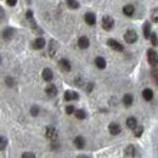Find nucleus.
Instances as JSON below:
<instances>
[{
    "label": "nucleus",
    "mask_w": 158,
    "mask_h": 158,
    "mask_svg": "<svg viewBox=\"0 0 158 158\" xmlns=\"http://www.w3.org/2000/svg\"><path fill=\"white\" fill-rule=\"evenodd\" d=\"M147 60H148V63H150L152 67H157L158 54L153 50V49H150V50L147 51Z\"/></svg>",
    "instance_id": "obj_1"
},
{
    "label": "nucleus",
    "mask_w": 158,
    "mask_h": 158,
    "mask_svg": "<svg viewBox=\"0 0 158 158\" xmlns=\"http://www.w3.org/2000/svg\"><path fill=\"white\" fill-rule=\"evenodd\" d=\"M101 24H102V28L105 31H111L113 28V26H114V20L111 16H103Z\"/></svg>",
    "instance_id": "obj_2"
},
{
    "label": "nucleus",
    "mask_w": 158,
    "mask_h": 158,
    "mask_svg": "<svg viewBox=\"0 0 158 158\" xmlns=\"http://www.w3.org/2000/svg\"><path fill=\"white\" fill-rule=\"evenodd\" d=\"M124 39L128 44H134L138 40V33L133 29H129L125 34H124Z\"/></svg>",
    "instance_id": "obj_3"
},
{
    "label": "nucleus",
    "mask_w": 158,
    "mask_h": 158,
    "mask_svg": "<svg viewBox=\"0 0 158 158\" xmlns=\"http://www.w3.org/2000/svg\"><path fill=\"white\" fill-rule=\"evenodd\" d=\"M107 45L112 49V50H114V51H118V52H120V51H123L124 50V46L119 43V41H117V40L114 39H108V41H107Z\"/></svg>",
    "instance_id": "obj_4"
},
{
    "label": "nucleus",
    "mask_w": 158,
    "mask_h": 158,
    "mask_svg": "<svg viewBox=\"0 0 158 158\" xmlns=\"http://www.w3.org/2000/svg\"><path fill=\"white\" fill-rule=\"evenodd\" d=\"M45 135H46V138L49 139V140H51V141L57 140V136H59L57 130L54 127H48L46 128V131H45Z\"/></svg>",
    "instance_id": "obj_5"
},
{
    "label": "nucleus",
    "mask_w": 158,
    "mask_h": 158,
    "mask_svg": "<svg viewBox=\"0 0 158 158\" xmlns=\"http://www.w3.org/2000/svg\"><path fill=\"white\" fill-rule=\"evenodd\" d=\"M41 77L45 81H51L52 78H54V73L50 68H44L43 69V73H41Z\"/></svg>",
    "instance_id": "obj_6"
},
{
    "label": "nucleus",
    "mask_w": 158,
    "mask_h": 158,
    "mask_svg": "<svg viewBox=\"0 0 158 158\" xmlns=\"http://www.w3.org/2000/svg\"><path fill=\"white\" fill-rule=\"evenodd\" d=\"M108 130H110V133L112 135H118L122 131V128H120V125L118 123H111L110 127H108Z\"/></svg>",
    "instance_id": "obj_7"
},
{
    "label": "nucleus",
    "mask_w": 158,
    "mask_h": 158,
    "mask_svg": "<svg viewBox=\"0 0 158 158\" xmlns=\"http://www.w3.org/2000/svg\"><path fill=\"white\" fill-rule=\"evenodd\" d=\"M59 64H60V68L63 71V72H69L71 71V63H69V61L67 59H62V60H60V62H59Z\"/></svg>",
    "instance_id": "obj_8"
},
{
    "label": "nucleus",
    "mask_w": 158,
    "mask_h": 158,
    "mask_svg": "<svg viewBox=\"0 0 158 158\" xmlns=\"http://www.w3.org/2000/svg\"><path fill=\"white\" fill-rule=\"evenodd\" d=\"M45 91H46V94H48L50 98H54V96L57 95V88H56L54 84H49V85L46 86Z\"/></svg>",
    "instance_id": "obj_9"
},
{
    "label": "nucleus",
    "mask_w": 158,
    "mask_h": 158,
    "mask_svg": "<svg viewBox=\"0 0 158 158\" xmlns=\"http://www.w3.org/2000/svg\"><path fill=\"white\" fill-rule=\"evenodd\" d=\"M14 35H15V31H14L12 28H5L4 32H2V38L5 40L12 39Z\"/></svg>",
    "instance_id": "obj_10"
},
{
    "label": "nucleus",
    "mask_w": 158,
    "mask_h": 158,
    "mask_svg": "<svg viewBox=\"0 0 158 158\" xmlns=\"http://www.w3.org/2000/svg\"><path fill=\"white\" fill-rule=\"evenodd\" d=\"M84 20H85V22H86L89 26H94V24L96 23V16H95L94 14L89 12V14H85Z\"/></svg>",
    "instance_id": "obj_11"
},
{
    "label": "nucleus",
    "mask_w": 158,
    "mask_h": 158,
    "mask_svg": "<svg viewBox=\"0 0 158 158\" xmlns=\"http://www.w3.org/2000/svg\"><path fill=\"white\" fill-rule=\"evenodd\" d=\"M90 45V41L86 37H80L78 39V46L80 49H88Z\"/></svg>",
    "instance_id": "obj_12"
},
{
    "label": "nucleus",
    "mask_w": 158,
    "mask_h": 158,
    "mask_svg": "<svg viewBox=\"0 0 158 158\" xmlns=\"http://www.w3.org/2000/svg\"><path fill=\"white\" fill-rule=\"evenodd\" d=\"M123 12H124V15L125 16H128V17H130V16H133V14L135 12V7L133 6V5H125L124 7H123Z\"/></svg>",
    "instance_id": "obj_13"
},
{
    "label": "nucleus",
    "mask_w": 158,
    "mask_h": 158,
    "mask_svg": "<svg viewBox=\"0 0 158 158\" xmlns=\"http://www.w3.org/2000/svg\"><path fill=\"white\" fill-rule=\"evenodd\" d=\"M79 95L74 91H66L64 93V100L66 101H73V100H78Z\"/></svg>",
    "instance_id": "obj_14"
},
{
    "label": "nucleus",
    "mask_w": 158,
    "mask_h": 158,
    "mask_svg": "<svg viewBox=\"0 0 158 158\" xmlns=\"http://www.w3.org/2000/svg\"><path fill=\"white\" fill-rule=\"evenodd\" d=\"M136 155V150H135V147L134 146H128L125 150H124V156L125 157H134Z\"/></svg>",
    "instance_id": "obj_15"
},
{
    "label": "nucleus",
    "mask_w": 158,
    "mask_h": 158,
    "mask_svg": "<svg viewBox=\"0 0 158 158\" xmlns=\"http://www.w3.org/2000/svg\"><path fill=\"white\" fill-rule=\"evenodd\" d=\"M45 46V40L44 38H37V39L33 41V48L37 49V50H40Z\"/></svg>",
    "instance_id": "obj_16"
},
{
    "label": "nucleus",
    "mask_w": 158,
    "mask_h": 158,
    "mask_svg": "<svg viewBox=\"0 0 158 158\" xmlns=\"http://www.w3.org/2000/svg\"><path fill=\"white\" fill-rule=\"evenodd\" d=\"M74 145H76L77 148L83 150L85 147V140H84V138L83 136H77V138L74 139Z\"/></svg>",
    "instance_id": "obj_17"
},
{
    "label": "nucleus",
    "mask_w": 158,
    "mask_h": 158,
    "mask_svg": "<svg viewBox=\"0 0 158 158\" xmlns=\"http://www.w3.org/2000/svg\"><path fill=\"white\" fill-rule=\"evenodd\" d=\"M142 98L145 101H152L153 99V91L151 89H145L142 91Z\"/></svg>",
    "instance_id": "obj_18"
},
{
    "label": "nucleus",
    "mask_w": 158,
    "mask_h": 158,
    "mask_svg": "<svg viewBox=\"0 0 158 158\" xmlns=\"http://www.w3.org/2000/svg\"><path fill=\"white\" fill-rule=\"evenodd\" d=\"M57 48H59V46H57V43H56L55 40H51V41H50V45H49V54H50L51 57L56 54Z\"/></svg>",
    "instance_id": "obj_19"
},
{
    "label": "nucleus",
    "mask_w": 158,
    "mask_h": 158,
    "mask_svg": "<svg viewBox=\"0 0 158 158\" xmlns=\"http://www.w3.org/2000/svg\"><path fill=\"white\" fill-rule=\"evenodd\" d=\"M142 31H143V37H145L146 39H148L150 35H151V24H150V22H145Z\"/></svg>",
    "instance_id": "obj_20"
},
{
    "label": "nucleus",
    "mask_w": 158,
    "mask_h": 158,
    "mask_svg": "<svg viewBox=\"0 0 158 158\" xmlns=\"http://www.w3.org/2000/svg\"><path fill=\"white\" fill-rule=\"evenodd\" d=\"M133 101H134V98H133L131 94H125V95H124V98H123V103H124L127 107L131 106V105H133Z\"/></svg>",
    "instance_id": "obj_21"
},
{
    "label": "nucleus",
    "mask_w": 158,
    "mask_h": 158,
    "mask_svg": "<svg viewBox=\"0 0 158 158\" xmlns=\"http://www.w3.org/2000/svg\"><path fill=\"white\" fill-rule=\"evenodd\" d=\"M136 125H138V120H136L135 117H129L127 119V127L129 129H134Z\"/></svg>",
    "instance_id": "obj_22"
},
{
    "label": "nucleus",
    "mask_w": 158,
    "mask_h": 158,
    "mask_svg": "<svg viewBox=\"0 0 158 158\" xmlns=\"http://www.w3.org/2000/svg\"><path fill=\"white\" fill-rule=\"evenodd\" d=\"M95 64H96L98 68L103 69V68H106V60L103 57H96L95 59Z\"/></svg>",
    "instance_id": "obj_23"
},
{
    "label": "nucleus",
    "mask_w": 158,
    "mask_h": 158,
    "mask_svg": "<svg viewBox=\"0 0 158 158\" xmlns=\"http://www.w3.org/2000/svg\"><path fill=\"white\" fill-rule=\"evenodd\" d=\"M74 116L78 119H80V120L86 118V113H85V111H83V110H77V111H74Z\"/></svg>",
    "instance_id": "obj_24"
},
{
    "label": "nucleus",
    "mask_w": 158,
    "mask_h": 158,
    "mask_svg": "<svg viewBox=\"0 0 158 158\" xmlns=\"http://www.w3.org/2000/svg\"><path fill=\"white\" fill-rule=\"evenodd\" d=\"M133 130H134V136H135V138H140V136L142 135V133H143V127H139V125H136Z\"/></svg>",
    "instance_id": "obj_25"
},
{
    "label": "nucleus",
    "mask_w": 158,
    "mask_h": 158,
    "mask_svg": "<svg viewBox=\"0 0 158 158\" xmlns=\"http://www.w3.org/2000/svg\"><path fill=\"white\" fill-rule=\"evenodd\" d=\"M67 5L71 9H78L79 7V2L77 0H67Z\"/></svg>",
    "instance_id": "obj_26"
},
{
    "label": "nucleus",
    "mask_w": 158,
    "mask_h": 158,
    "mask_svg": "<svg viewBox=\"0 0 158 158\" xmlns=\"http://www.w3.org/2000/svg\"><path fill=\"white\" fill-rule=\"evenodd\" d=\"M148 39H151V43H152L155 46H158V37L156 33H151V35H150Z\"/></svg>",
    "instance_id": "obj_27"
},
{
    "label": "nucleus",
    "mask_w": 158,
    "mask_h": 158,
    "mask_svg": "<svg viewBox=\"0 0 158 158\" xmlns=\"http://www.w3.org/2000/svg\"><path fill=\"white\" fill-rule=\"evenodd\" d=\"M6 145H7V140L2 136H0V151L5 150L6 148Z\"/></svg>",
    "instance_id": "obj_28"
},
{
    "label": "nucleus",
    "mask_w": 158,
    "mask_h": 158,
    "mask_svg": "<svg viewBox=\"0 0 158 158\" xmlns=\"http://www.w3.org/2000/svg\"><path fill=\"white\" fill-rule=\"evenodd\" d=\"M151 20L153 21L155 23H158V9L152 11V14H151Z\"/></svg>",
    "instance_id": "obj_29"
},
{
    "label": "nucleus",
    "mask_w": 158,
    "mask_h": 158,
    "mask_svg": "<svg viewBox=\"0 0 158 158\" xmlns=\"http://www.w3.org/2000/svg\"><path fill=\"white\" fill-rule=\"evenodd\" d=\"M5 84H6L7 86L12 88V86L15 85V80L11 78V77H6V78H5Z\"/></svg>",
    "instance_id": "obj_30"
},
{
    "label": "nucleus",
    "mask_w": 158,
    "mask_h": 158,
    "mask_svg": "<svg viewBox=\"0 0 158 158\" xmlns=\"http://www.w3.org/2000/svg\"><path fill=\"white\" fill-rule=\"evenodd\" d=\"M31 114H32L33 117H37V116L39 114V107H38V106H33V107L31 108Z\"/></svg>",
    "instance_id": "obj_31"
},
{
    "label": "nucleus",
    "mask_w": 158,
    "mask_h": 158,
    "mask_svg": "<svg viewBox=\"0 0 158 158\" xmlns=\"http://www.w3.org/2000/svg\"><path fill=\"white\" fill-rule=\"evenodd\" d=\"M151 73H152V78H153V80L156 81V84L158 85V68L155 67V69H153Z\"/></svg>",
    "instance_id": "obj_32"
},
{
    "label": "nucleus",
    "mask_w": 158,
    "mask_h": 158,
    "mask_svg": "<svg viewBox=\"0 0 158 158\" xmlns=\"http://www.w3.org/2000/svg\"><path fill=\"white\" fill-rule=\"evenodd\" d=\"M74 111H76V108H74V106H72V105H69V106L66 107V113H67V114H73Z\"/></svg>",
    "instance_id": "obj_33"
},
{
    "label": "nucleus",
    "mask_w": 158,
    "mask_h": 158,
    "mask_svg": "<svg viewBox=\"0 0 158 158\" xmlns=\"http://www.w3.org/2000/svg\"><path fill=\"white\" fill-rule=\"evenodd\" d=\"M22 157H23V158H34V157H35V155H34V153L26 152V153H23V155H22Z\"/></svg>",
    "instance_id": "obj_34"
},
{
    "label": "nucleus",
    "mask_w": 158,
    "mask_h": 158,
    "mask_svg": "<svg viewBox=\"0 0 158 158\" xmlns=\"http://www.w3.org/2000/svg\"><path fill=\"white\" fill-rule=\"evenodd\" d=\"M26 17H27V20H32L33 19V12L31 10H28L27 14H26Z\"/></svg>",
    "instance_id": "obj_35"
},
{
    "label": "nucleus",
    "mask_w": 158,
    "mask_h": 158,
    "mask_svg": "<svg viewBox=\"0 0 158 158\" xmlns=\"http://www.w3.org/2000/svg\"><path fill=\"white\" fill-rule=\"evenodd\" d=\"M6 2H7L9 6H15L16 2H17V0H6Z\"/></svg>",
    "instance_id": "obj_36"
},
{
    "label": "nucleus",
    "mask_w": 158,
    "mask_h": 158,
    "mask_svg": "<svg viewBox=\"0 0 158 158\" xmlns=\"http://www.w3.org/2000/svg\"><path fill=\"white\" fill-rule=\"evenodd\" d=\"M93 88H94V84H93V83H89V84H88V88H86V91L90 93V91L93 90Z\"/></svg>",
    "instance_id": "obj_37"
},
{
    "label": "nucleus",
    "mask_w": 158,
    "mask_h": 158,
    "mask_svg": "<svg viewBox=\"0 0 158 158\" xmlns=\"http://www.w3.org/2000/svg\"><path fill=\"white\" fill-rule=\"evenodd\" d=\"M5 17V12H4V10L0 7V20H2Z\"/></svg>",
    "instance_id": "obj_38"
},
{
    "label": "nucleus",
    "mask_w": 158,
    "mask_h": 158,
    "mask_svg": "<svg viewBox=\"0 0 158 158\" xmlns=\"http://www.w3.org/2000/svg\"><path fill=\"white\" fill-rule=\"evenodd\" d=\"M0 64H1V57H0Z\"/></svg>",
    "instance_id": "obj_39"
}]
</instances>
